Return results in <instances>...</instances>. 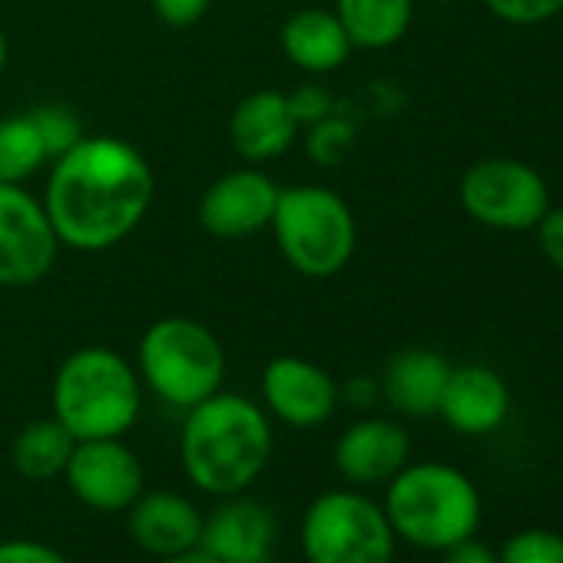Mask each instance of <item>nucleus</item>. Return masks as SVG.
<instances>
[{
  "instance_id": "obj_32",
  "label": "nucleus",
  "mask_w": 563,
  "mask_h": 563,
  "mask_svg": "<svg viewBox=\"0 0 563 563\" xmlns=\"http://www.w3.org/2000/svg\"><path fill=\"white\" fill-rule=\"evenodd\" d=\"M345 401L349 405H355V408H368L375 398H378V385L372 382V378H352L349 385H345Z\"/></svg>"
},
{
  "instance_id": "obj_5",
  "label": "nucleus",
  "mask_w": 563,
  "mask_h": 563,
  "mask_svg": "<svg viewBox=\"0 0 563 563\" xmlns=\"http://www.w3.org/2000/svg\"><path fill=\"white\" fill-rule=\"evenodd\" d=\"M268 229L282 258L306 278L339 275L349 268L358 245V222L352 206L335 189L316 183L278 189Z\"/></svg>"
},
{
  "instance_id": "obj_12",
  "label": "nucleus",
  "mask_w": 563,
  "mask_h": 563,
  "mask_svg": "<svg viewBox=\"0 0 563 563\" xmlns=\"http://www.w3.org/2000/svg\"><path fill=\"white\" fill-rule=\"evenodd\" d=\"M278 189L282 186L258 166L232 169L206 186L199 199V225L216 239H249L268 229Z\"/></svg>"
},
{
  "instance_id": "obj_24",
  "label": "nucleus",
  "mask_w": 563,
  "mask_h": 563,
  "mask_svg": "<svg viewBox=\"0 0 563 563\" xmlns=\"http://www.w3.org/2000/svg\"><path fill=\"white\" fill-rule=\"evenodd\" d=\"M500 563H563V533L527 527L504 540L497 550Z\"/></svg>"
},
{
  "instance_id": "obj_15",
  "label": "nucleus",
  "mask_w": 563,
  "mask_h": 563,
  "mask_svg": "<svg viewBox=\"0 0 563 563\" xmlns=\"http://www.w3.org/2000/svg\"><path fill=\"white\" fill-rule=\"evenodd\" d=\"M438 415L457 434H494L510 415V388L487 365H457L448 375Z\"/></svg>"
},
{
  "instance_id": "obj_9",
  "label": "nucleus",
  "mask_w": 563,
  "mask_h": 563,
  "mask_svg": "<svg viewBox=\"0 0 563 563\" xmlns=\"http://www.w3.org/2000/svg\"><path fill=\"white\" fill-rule=\"evenodd\" d=\"M60 239L44 199L21 183H0V289H27L51 275Z\"/></svg>"
},
{
  "instance_id": "obj_17",
  "label": "nucleus",
  "mask_w": 563,
  "mask_h": 563,
  "mask_svg": "<svg viewBox=\"0 0 563 563\" xmlns=\"http://www.w3.org/2000/svg\"><path fill=\"white\" fill-rule=\"evenodd\" d=\"M130 537L156 560L199 547L202 514L176 490H143L130 504Z\"/></svg>"
},
{
  "instance_id": "obj_11",
  "label": "nucleus",
  "mask_w": 563,
  "mask_h": 563,
  "mask_svg": "<svg viewBox=\"0 0 563 563\" xmlns=\"http://www.w3.org/2000/svg\"><path fill=\"white\" fill-rule=\"evenodd\" d=\"M342 401L335 378L299 355H278L262 368V408L268 418L309 431L325 424Z\"/></svg>"
},
{
  "instance_id": "obj_21",
  "label": "nucleus",
  "mask_w": 563,
  "mask_h": 563,
  "mask_svg": "<svg viewBox=\"0 0 563 563\" xmlns=\"http://www.w3.org/2000/svg\"><path fill=\"white\" fill-rule=\"evenodd\" d=\"M74 448H77V438L51 415L18 431L11 444V461H14V471L27 481H54V477H64Z\"/></svg>"
},
{
  "instance_id": "obj_33",
  "label": "nucleus",
  "mask_w": 563,
  "mask_h": 563,
  "mask_svg": "<svg viewBox=\"0 0 563 563\" xmlns=\"http://www.w3.org/2000/svg\"><path fill=\"white\" fill-rule=\"evenodd\" d=\"M159 563H219V560H212L206 550L192 547V550H186V553H176V556H166V560H159Z\"/></svg>"
},
{
  "instance_id": "obj_4",
  "label": "nucleus",
  "mask_w": 563,
  "mask_h": 563,
  "mask_svg": "<svg viewBox=\"0 0 563 563\" xmlns=\"http://www.w3.org/2000/svg\"><path fill=\"white\" fill-rule=\"evenodd\" d=\"M136 368L107 345H84L70 352L51 388L54 418L77 438V441H97V438H123L143 405Z\"/></svg>"
},
{
  "instance_id": "obj_28",
  "label": "nucleus",
  "mask_w": 563,
  "mask_h": 563,
  "mask_svg": "<svg viewBox=\"0 0 563 563\" xmlns=\"http://www.w3.org/2000/svg\"><path fill=\"white\" fill-rule=\"evenodd\" d=\"M533 232H537V249H540V255H543L556 272H563V206H550V209L540 216V222L533 225Z\"/></svg>"
},
{
  "instance_id": "obj_26",
  "label": "nucleus",
  "mask_w": 563,
  "mask_h": 563,
  "mask_svg": "<svg viewBox=\"0 0 563 563\" xmlns=\"http://www.w3.org/2000/svg\"><path fill=\"white\" fill-rule=\"evenodd\" d=\"M481 4L504 24L537 27L563 14V0H481Z\"/></svg>"
},
{
  "instance_id": "obj_18",
  "label": "nucleus",
  "mask_w": 563,
  "mask_h": 563,
  "mask_svg": "<svg viewBox=\"0 0 563 563\" xmlns=\"http://www.w3.org/2000/svg\"><path fill=\"white\" fill-rule=\"evenodd\" d=\"M278 44L286 60L309 77H325V74L342 70L355 51L335 11H325V8L296 11L282 24Z\"/></svg>"
},
{
  "instance_id": "obj_25",
  "label": "nucleus",
  "mask_w": 563,
  "mask_h": 563,
  "mask_svg": "<svg viewBox=\"0 0 563 563\" xmlns=\"http://www.w3.org/2000/svg\"><path fill=\"white\" fill-rule=\"evenodd\" d=\"M352 136H355L352 123L342 120L339 113H329L325 120H319V123L309 126L306 150H309V156H312L319 166H335V163H342L345 153L352 150Z\"/></svg>"
},
{
  "instance_id": "obj_1",
  "label": "nucleus",
  "mask_w": 563,
  "mask_h": 563,
  "mask_svg": "<svg viewBox=\"0 0 563 563\" xmlns=\"http://www.w3.org/2000/svg\"><path fill=\"white\" fill-rule=\"evenodd\" d=\"M153 192V169L133 143L120 136H84L54 159L41 199L60 245L107 252L146 219Z\"/></svg>"
},
{
  "instance_id": "obj_27",
  "label": "nucleus",
  "mask_w": 563,
  "mask_h": 563,
  "mask_svg": "<svg viewBox=\"0 0 563 563\" xmlns=\"http://www.w3.org/2000/svg\"><path fill=\"white\" fill-rule=\"evenodd\" d=\"M289 107H292V117L299 120V126H312V123L325 120L329 113H335V97L322 84H302L299 90L289 93Z\"/></svg>"
},
{
  "instance_id": "obj_16",
  "label": "nucleus",
  "mask_w": 563,
  "mask_h": 563,
  "mask_svg": "<svg viewBox=\"0 0 563 563\" xmlns=\"http://www.w3.org/2000/svg\"><path fill=\"white\" fill-rule=\"evenodd\" d=\"M299 136V120L292 117L289 93L252 90L242 97L229 117V143L245 163H268L289 153Z\"/></svg>"
},
{
  "instance_id": "obj_2",
  "label": "nucleus",
  "mask_w": 563,
  "mask_h": 563,
  "mask_svg": "<svg viewBox=\"0 0 563 563\" xmlns=\"http://www.w3.org/2000/svg\"><path fill=\"white\" fill-rule=\"evenodd\" d=\"M272 457L268 411L235 391H216L186 411L179 461L189 484L202 494L232 497L258 481Z\"/></svg>"
},
{
  "instance_id": "obj_19",
  "label": "nucleus",
  "mask_w": 563,
  "mask_h": 563,
  "mask_svg": "<svg viewBox=\"0 0 563 563\" xmlns=\"http://www.w3.org/2000/svg\"><path fill=\"white\" fill-rule=\"evenodd\" d=\"M451 368L454 365L434 349H405L388 362L382 395L405 418H431L438 415Z\"/></svg>"
},
{
  "instance_id": "obj_14",
  "label": "nucleus",
  "mask_w": 563,
  "mask_h": 563,
  "mask_svg": "<svg viewBox=\"0 0 563 563\" xmlns=\"http://www.w3.org/2000/svg\"><path fill=\"white\" fill-rule=\"evenodd\" d=\"M199 550L219 563H275V517L252 497H225L202 517Z\"/></svg>"
},
{
  "instance_id": "obj_8",
  "label": "nucleus",
  "mask_w": 563,
  "mask_h": 563,
  "mask_svg": "<svg viewBox=\"0 0 563 563\" xmlns=\"http://www.w3.org/2000/svg\"><path fill=\"white\" fill-rule=\"evenodd\" d=\"M457 199L477 225L497 232H527L550 209V189L540 169L514 156L471 163L461 176Z\"/></svg>"
},
{
  "instance_id": "obj_22",
  "label": "nucleus",
  "mask_w": 563,
  "mask_h": 563,
  "mask_svg": "<svg viewBox=\"0 0 563 563\" xmlns=\"http://www.w3.org/2000/svg\"><path fill=\"white\" fill-rule=\"evenodd\" d=\"M51 163L44 136L31 113H14L0 120V183H27L41 166Z\"/></svg>"
},
{
  "instance_id": "obj_13",
  "label": "nucleus",
  "mask_w": 563,
  "mask_h": 563,
  "mask_svg": "<svg viewBox=\"0 0 563 563\" xmlns=\"http://www.w3.org/2000/svg\"><path fill=\"white\" fill-rule=\"evenodd\" d=\"M411 454V438L408 431L391 421V418H358L352 421L332 451L335 471L355 484V487H372V484H388Z\"/></svg>"
},
{
  "instance_id": "obj_31",
  "label": "nucleus",
  "mask_w": 563,
  "mask_h": 563,
  "mask_svg": "<svg viewBox=\"0 0 563 563\" xmlns=\"http://www.w3.org/2000/svg\"><path fill=\"white\" fill-rule=\"evenodd\" d=\"M444 563H500V556H497V550H494L490 543H484V540L474 533V537H467V540L448 547V550H444Z\"/></svg>"
},
{
  "instance_id": "obj_29",
  "label": "nucleus",
  "mask_w": 563,
  "mask_h": 563,
  "mask_svg": "<svg viewBox=\"0 0 563 563\" xmlns=\"http://www.w3.org/2000/svg\"><path fill=\"white\" fill-rule=\"evenodd\" d=\"M0 563H70L44 540H0Z\"/></svg>"
},
{
  "instance_id": "obj_30",
  "label": "nucleus",
  "mask_w": 563,
  "mask_h": 563,
  "mask_svg": "<svg viewBox=\"0 0 563 563\" xmlns=\"http://www.w3.org/2000/svg\"><path fill=\"white\" fill-rule=\"evenodd\" d=\"M153 14L166 24V27H192L206 18L212 0H150Z\"/></svg>"
},
{
  "instance_id": "obj_3",
  "label": "nucleus",
  "mask_w": 563,
  "mask_h": 563,
  "mask_svg": "<svg viewBox=\"0 0 563 563\" xmlns=\"http://www.w3.org/2000/svg\"><path fill=\"white\" fill-rule=\"evenodd\" d=\"M382 507L395 537L438 553L474 537L484 510L477 484L461 467L444 461L405 464L388 481Z\"/></svg>"
},
{
  "instance_id": "obj_23",
  "label": "nucleus",
  "mask_w": 563,
  "mask_h": 563,
  "mask_svg": "<svg viewBox=\"0 0 563 563\" xmlns=\"http://www.w3.org/2000/svg\"><path fill=\"white\" fill-rule=\"evenodd\" d=\"M27 113H31V120L37 123V130L44 136V146L51 153V163L57 156H64L67 150H74L87 136L80 117L67 103H41V107H34Z\"/></svg>"
},
{
  "instance_id": "obj_20",
  "label": "nucleus",
  "mask_w": 563,
  "mask_h": 563,
  "mask_svg": "<svg viewBox=\"0 0 563 563\" xmlns=\"http://www.w3.org/2000/svg\"><path fill=\"white\" fill-rule=\"evenodd\" d=\"M332 11L355 51H388L411 31L415 0H335Z\"/></svg>"
},
{
  "instance_id": "obj_10",
  "label": "nucleus",
  "mask_w": 563,
  "mask_h": 563,
  "mask_svg": "<svg viewBox=\"0 0 563 563\" xmlns=\"http://www.w3.org/2000/svg\"><path fill=\"white\" fill-rule=\"evenodd\" d=\"M64 481L80 504L117 514L130 510V504L143 494V464L123 438L77 441Z\"/></svg>"
},
{
  "instance_id": "obj_35",
  "label": "nucleus",
  "mask_w": 563,
  "mask_h": 563,
  "mask_svg": "<svg viewBox=\"0 0 563 563\" xmlns=\"http://www.w3.org/2000/svg\"><path fill=\"white\" fill-rule=\"evenodd\" d=\"M438 4H454V0H438Z\"/></svg>"
},
{
  "instance_id": "obj_6",
  "label": "nucleus",
  "mask_w": 563,
  "mask_h": 563,
  "mask_svg": "<svg viewBox=\"0 0 563 563\" xmlns=\"http://www.w3.org/2000/svg\"><path fill=\"white\" fill-rule=\"evenodd\" d=\"M136 375L159 401L189 411L222 388L225 352L209 325L186 316H166L143 332Z\"/></svg>"
},
{
  "instance_id": "obj_34",
  "label": "nucleus",
  "mask_w": 563,
  "mask_h": 563,
  "mask_svg": "<svg viewBox=\"0 0 563 563\" xmlns=\"http://www.w3.org/2000/svg\"><path fill=\"white\" fill-rule=\"evenodd\" d=\"M4 67H8V37L0 31V74H4Z\"/></svg>"
},
{
  "instance_id": "obj_7",
  "label": "nucleus",
  "mask_w": 563,
  "mask_h": 563,
  "mask_svg": "<svg viewBox=\"0 0 563 563\" xmlns=\"http://www.w3.org/2000/svg\"><path fill=\"white\" fill-rule=\"evenodd\" d=\"M299 540L309 563H395L398 543L385 507L345 487L309 504Z\"/></svg>"
}]
</instances>
